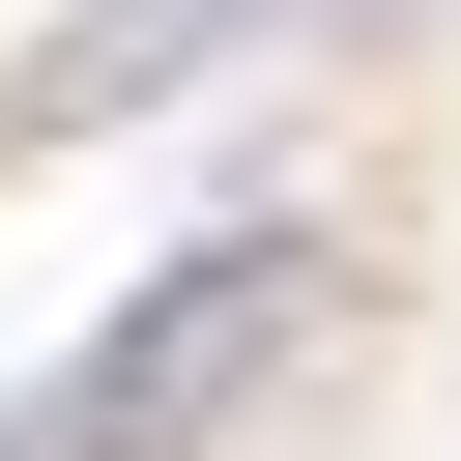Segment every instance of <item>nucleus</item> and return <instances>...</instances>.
<instances>
[{
    "instance_id": "obj_2",
    "label": "nucleus",
    "mask_w": 461,
    "mask_h": 461,
    "mask_svg": "<svg viewBox=\"0 0 461 461\" xmlns=\"http://www.w3.org/2000/svg\"><path fill=\"white\" fill-rule=\"evenodd\" d=\"M230 29H288V0H86L29 115H144V86H173V58H230Z\"/></svg>"
},
{
    "instance_id": "obj_1",
    "label": "nucleus",
    "mask_w": 461,
    "mask_h": 461,
    "mask_svg": "<svg viewBox=\"0 0 461 461\" xmlns=\"http://www.w3.org/2000/svg\"><path fill=\"white\" fill-rule=\"evenodd\" d=\"M288 346H317V230H202V259H173V288H144L58 403H0V461H202Z\"/></svg>"
}]
</instances>
